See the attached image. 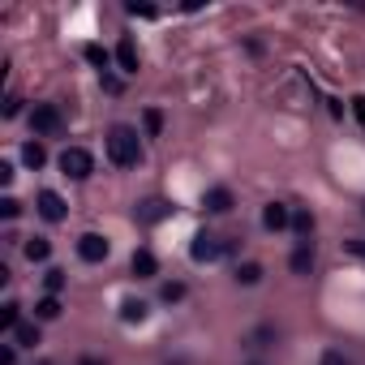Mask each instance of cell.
Instances as JSON below:
<instances>
[{
  "label": "cell",
  "mask_w": 365,
  "mask_h": 365,
  "mask_svg": "<svg viewBox=\"0 0 365 365\" xmlns=\"http://www.w3.org/2000/svg\"><path fill=\"white\" fill-rule=\"evenodd\" d=\"M168 215H172V207H168L163 198H146V202L133 207V220H138V224H163Z\"/></svg>",
  "instance_id": "6"
},
{
  "label": "cell",
  "mask_w": 365,
  "mask_h": 365,
  "mask_svg": "<svg viewBox=\"0 0 365 365\" xmlns=\"http://www.w3.org/2000/svg\"><path fill=\"white\" fill-rule=\"evenodd\" d=\"M292 228H297L301 237H309V232H314V220H309V211H297V215H292Z\"/></svg>",
  "instance_id": "22"
},
{
  "label": "cell",
  "mask_w": 365,
  "mask_h": 365,
  "mask_svg": "<svg viewBox=\"0 0 365 365\" xmlns=\"http://www.w3.org/2000/svg\"><path fill=\"white\" fill-rule=\"evenodd\" d=\"M14 339H18V348H35L39 344V327L35 322H18L14 327Z\"/></svg>",
  "instance_id": "16"
},
{
  "label": "cell",
  "mask_w": 365,
  "mask_h": 365,
  "mask_svg": "<svg viewBox=\"0 0 365 365\" xmlns=\"http://www.w3.org/2000/svg\"><path fill=\"white\" fill-rule=\"evenodd\" d=\"M288 267H292L297 275H309V271H314V245H309V241H301V245L292 250V258H288Z\"/></svg>",
  "instance_id": "12"
},
{
  "label": "cell",
  "mask_w": 365,
  "mask_h": 365,
  "mask_svg": "<svg viewBox=\"0 0 365 365\" xmlns=\"http://www.w3.org/2000/svg\"><path fill=\"white\" fill-rule=\"evenodd\" d=\"M18 361V352H14V344H5V348H0V365H14Z\"/></svg>",
  "instance_id": "28"
},
{
  "label": "cell",
  "mask_w": 365,
  "mask_h": 365,
  "mask_svg": "<svg viewBox=\"0 0 365 365\" xmlns=\"http://www.w3.org/2000/svg\"><path fill=\"white\" fill-rule=\"evenodd\" d=\"M22 250H26V258H31V262H48V254H52V245H48L43 237H31Z\"/></svg>",
  "instance_id": "17"
},
{
  "label": "cell",
  "mask_w": 365,
  "mask_h": 365,
  "mask_svg": "<svg viewBox=\"0 0 365 365\" xmlns=\"http://www.w3.org/2000/svg\"><path fill=\"white\" fill-rule=\"evenodd\" d=\"M61 172H65L69 180H86V176L95 172V155H91L86 146H65V150H61Z\"/></svg>",
  "instance_id": "3"
},
{
  "label": "cell",
  "mask_w": 365,
  "mask_h": 365,
  "mask_svg": "<svg viewBox=\"0 0 365 365\" xmlns=\"http://www.w3.org/2000/svg\"><path fill=\"white\" fill-rule=\"evenodd\" d=\"M129 14H133V18H150L155 9H150V5H129Z\"/></svg>",
  "instance_id": "29"
},
{
  "label": "cell",
  "mask_w": 365,
  "mask_h": 365,
  "mask_svg": "<svg viewBox=\"0 0 365 365\" xmlns=\"http://www.w3.org/2000/svg\"><path fill=\"white\" fill-rule=\"evenodd\" d=\"M271 335H275V331H271V327H258V331H254V335H250V348H262V344H267V339H271Z\"/></svg>",
  "instance_id": "26"
},
{
  "label": "cell",
  "mask_w": 365,
  "mask_h": 365,
  "mask_svg": "<svg viewBox=\"0 0 365 365\" xmlns=\"http://www.w3.org/2000/svg\"><path fill=\"white\" fill-rule=\"evenodd\" d=\"M112 56H116V65H120L125 73H138V43H133V39H120Z\"/></svg>",
  "instance_id": "11"
},
{
  "label": "cell",
  "mask_w": 365,
  "mask_h": 365,
  "mask_svg": "<svg viewBox=\"0 0 365 365\" xmlns=\"http://www.w3.org/2000/svg\"><path fill=\"white\" fill-rule=\"evenodd\" d=\"M31 129H35V138H61V133H65V116H61V108H56V103H35V112H31Z\"/></svg>",
  "instance_id": "2"
},
{
  "label": "cell",
  "mask_w": 365,
  "mask_h": 365,
  "mask_svg": "<svg viewBox=\"0 0 365 365\" xmlns=\"http://www.w3.org/2000/svg\"><path fill=\"white\" fill-rule=\"evenodd\" d=\"M18 211H22V202H18V198H0V215H5V220H14Z\"/></svg>",
  "instance_id": "25"
},
{
  "label": "cell",
  "mask_w": 365,
  "mask_h": 365,
  "mask_svg": "<svg viewBox=\"0 0 365 365\" xmlns=\"http://www.w3.org/2000/svg\"><path fill=\"white\" fill-rule=\"evenodd\" d=\"M180 297H185V288H180V284H163V301H180Z\"/></svg>",
  "instance_id": "27"
},
{
  "label": "cell",
  "mask_w": 365,
  "mask_h": 365,
  "mask_svg": "<svg viewBox=\"0 0 365 365\" xmlns=\"http://www.w3.org/2000/svg\"><path fill=\"white\" fill-rule=\"evenodd\" d=\"M78 365H103V361H99V356H82Z\"/></svg>",
  "instance_id": "31"
},
{
  "label": "cell",
  "mask_w": 365,
  "mask_h": 365,
  "mask_svg": "<svg viewBox=\"0 0 365 365\" xmlns=\"http://www.w3.org/2000/svg\"><path fill=\"white\" fill-rule=\"evenodd\" d=\"M159 129H163V116L150 108V112H146V133H150V138H159Z\"/></svg>",
  "instance_id": "24"
},
{
  "label": "cell",
  "mask_w": 365,
  "mask_h": 365,
  "mask_svg": "<svg viewBox=\"0 0 365 365\" xmlns=\"http://www.w3.org/2000/svg\"><path fill=\"white\" fill-rule=\"evenodd\" d=\"M288 224H292V211H288L284 202H267V211H262V228L279 232V228H288Z\"/></svg>",
  "instance_id": "9"
},
{
  "label": "cell",
  "mask_w": 365,
  "mask_h": 365,
  "mask_svg": "<svg viewBox=\"0 0 365 365\" xmlns=\"http://www.w3.org/2000/svg\"><path fill=\"white\" fill-rule=\"evenodd\" d=\"M39 215H43L48 224H61V220H65V198H61L56 190H43V194H39Z\"/></svg>",
  "instance_id": "7"
},
{
  "label": "cell",
  "mask_w": 365,
  "mask_h": 365,
  "mask_svg": "<svg viewBox=\"0 0 365 365\" xmlns=\"http://www.w3.org/2000/svg\"><path fill=\"white\" fill-rule=\"evenodd\" d=\"M108 254H112L108 237H99V232H82V237H78V258H82V262H103Z\"/></svg>",
  "instance_id": "5"
},
{
  "label": "cell",
  "mask_w": 365,
  "mask_h": 365,
  "mask_svg": "<svg viewBox=\"0 0 365 365\" xmlns=\"http://www.w3.org/2000/svg\"><path fill=\"white\" fill-rule=\"evenodd\" d=\"M254 365H258V361H254Z\"/></svg>",
  "instance_id": "33"
},
{
  "label": "cell",
  "mask_w": 365,
  "mask_h": 365,
  "mask_svg": "<svg viewBox=\"0 0 365 365\" xmlns=\"http://www.w3.org/2000/svg\"><path fill=\"white\" fill-rule=\"evenodd\" d=\"M22 159H26V168H35V172H39V168L48 163V150H43V142H26V146H22Z\"/></svg>",
  "instance_id": "14"
},
{
  "label": "cell",
  "mask_w": 365,
  "mask_h": 365,
  "mask_svg": "<svg viewBox=\"0 0 365 365\" xmlns=\"http://www.w3.org/2000/svg\"><path fill=\"white\" fill-rule=\"evenodd\" d=\"M352 108H356V116H361V125H365V99H352Z\"/></svg>",
  "instance_id": "30"
},
{
  "label": "cell",
  "mask_w": 365,
  "mask_h": 365,
  "mask_svg": "<svg viewBox=\"0 0 365 365\" xmlns=\"http://www.w3.org/2000/svg\"><path fill=\"white\" fill-rule=\"evenodd\" d=\"M35 318H39V322H56V318H61V297H43V301L35 305Z\"/></svg>",
  "instance_id": "15"
},
{
  "label": "cell",
  "mask_w": 365,
  "mask_h": 365,
  "mask_svg": "<svg viewBox=\"0 0 365 365\" xmlns=\"http://www.w3.org/2000/svg\"><path fill=\"white\" fill-rule=\"evenodd\" d=\"M202 207H207L211 215H228V211H232V190H224V185H215V190H207V198H202Z\"/></svg>",
  "instance_id": "8"
},
{
  "label": "cell",
  "mask_w": 365,
  "mask_h": 365,
  "mask_svg": "<svg viewBox=\"0 0 365 365\" xmlns=\"http://www.w3.org/2000/svg\"><path fill=\"white\" fill-rule=\"evenodd\" d=\"M86 61H91V65H99V69H108V52H103L99 43H86Z\"/></svg>",
  "instance_id": "21"
},
{
  "label": "cell",
  "mask_w": 365,
  "mask_h": 365,
  "mask_svg": "<svg viewBox=\"0 0 365 365\" xmlns=\"http://www.w3.org/2000/svg\"><path fill=\"white\" fill-rule=\"evenodd\" d=\"M228 250H232L228 241H220V237H211V232H198L194 245H190V258H194V262H215V258H224Z\"/></svg>",
  "instance_id": "4"
},
{
  "label": "cell",
  "mask_w": 365,
  "mask_h": 365,
  "mask_svg": "<svg viewBox=\"0 0 365 365\" xmlns=\"http://www.w3.org/2000/svg\"><path fill=\"white\" fill-rule=\"evenodd\" d=\"M43 365H48V361H43Z\"/></svg>",
  "instance_id": "34"
},
{
  "label": "cell",
  "mask_w": 365,
  "mask_h": 365,
  "mask_svg": "<svg viewBox=\"0 0 365 365\" xmlns=\"http://www.w3.org/2000/svg\"><path fill=\"white\" fill-rule=\"evenodd\" d=\"M129 271H133L138 279H155V275H159V262H155V254H150V250H138V254H133V262H129Z\"/></svg>",
  "instance_id": "10"
},
{
  "label": "cell",
  "mask_w": 365,
  "mask_h": 365,
  "mask_svg": "<svg viewBox=\"0 0 365 365\" xmlns=\"http://www.w3.org/2000/svg\"><path fill=\"white\" fill-rule=\"evenodd\" d=\"M18 309H22L18 301H5V305H0V331H14V327L22 322V318H18Z\"/></svg>",
  "instance_id": "18"
},
{
  "label": "cell",
  "mask_w": 365,
  "mask_h": 365,
  "mask_svg": "<svg viewBox=\"0 0 365 365\" xmlns=\"http://www.w3.org/2000/svg\"><path fill=\"white\" fill-rule=\"evenodd\" d=\"M258 279H262V267H258V262L237 267V284H245V288H250V284H258Z\"/></svg>",
  "instance_id": "19"
},
{
  "label": "cell",
  "mask_w": 365,
  "mask_h": 365,
  "mask_svg": "<svg viewBox=\"0 0 365 365\" xmlns=\"http://www.w3.org/2000/svg\"><path fill=\"white\" fill-rule=\"evenodd\" d=\"M146 314H150V305H146V301H138V297L120 301V318H125V322H146Z\"/></svg>",
  "instance_id": "13"
},
{
  "label": "cell",
  "mask_w": 365,
  "mask_h": 365,
  "mask_svg": "<svg viewBox=\"0 0 365 365\" xmlns=\"http://www.w3.org/2000/svg\"><path fill=\"white\" fill-rule=\"evenodd\" d=\"M108 159H112L116 168H133V163L142 159L138 129H129V125H112V129H108Z\"/></svg>",
  "instance_id": "1"
},
{
  "label": "cell",
  "mask_w": 365,
  "mask_h": 365,
  "mask_svg": "<svg viewBox=\"0 0 365 365\" xmlns=\"http://www.w3.org/2000/svg\"><path fill=\"white\" fill-rule=\"evenodd\" d=\"M348 250H352V254H365V245H361V241H352V245H348Z\"/></svg>",
  "instance_id": "32"
},
{
  "label": "cell",
  "mask_w": 365,
  "mask_h": 365,
  "mask_svg": "<svg viewBox=\"0 0 365 365\" xmlns=\"http://www.w3.org/2000/svg\"><path fill=\"white\" fill-rule=\"evenodd\" d=\"M43 288H48V297H61V288H65V271L52 267V271L43 275Z\"/></svg>",
  "instance_id": "20"
},
{
  "label": "cell",
  "mask_w": 365,
  "mask_h": 365,
  "mask_svg": "<svg viewBox=\"0 0 365 365\" xmlns=\"http://www.w3.org/2000/svg\"><path fill=\"white\" fill-rule=\"evenodd\" d=\"M318 365H348V356H344L339 348H327V352L318 356Z\"/></svg>",
  "instance_id": "23"
}]
</instances>
